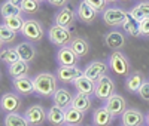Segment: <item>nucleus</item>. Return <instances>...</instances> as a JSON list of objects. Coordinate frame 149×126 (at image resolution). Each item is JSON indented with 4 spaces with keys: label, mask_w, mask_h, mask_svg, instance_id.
I'll list each match as a JSON object with an SVG mask.
<instances>
[{
    "label": "nucleus",
    "mask_w": 149,
    "mask_h": 126,
    "mask_svg": "<svg viewBox=\"0 0 149 126\" xmlns=\"http://www.w3.org/2000/svg\"><path fill=\"white\" fill-rule=\"evenodd\" d=\"M34 82V91L39 96H54L57 91V76L52 73H39L33 79Z\"/></svg>",
    "instance_id": "obj_1"
},
{
    "label": "nucleus",
    "mask_w": 149,
    "mask_h": 126,
    "mask_svg": "<svg viewBox=\"0 0 149 126\" xmlns=\"http://www.w3.org/2000/svg\"><path fill=\"white\" fill-rule=\"evenodd\" d=\"M109 67L118 76H130V62L121 50H113V54L109 56Z\"/></svg>",
    "instance_id": "obj_2"
},
{
    "label": "nucleus",
    "mask_w": 149,
    "mask_h": 126,
    "mask_svg": "<svg viewBox=\"0 0 149 126\" xmlns=\"http://www.w3.org/2000/svg\"><path fill=\"white\" fill-rule=\"evenodd\" d=\"M48 37H49V42L55 46L60 48H64L69 46V43L72 42V34L69 31V28H64L61 25H52L48 31Z\"/></svg>",
    "instance_id": "obj_3"
},
{
    "label": "nucleus",
    "mask_w": 149,
    "mask_h": 126,
    "mask_svg": "<svg viewBox=\"0 0 149 126\" xmlns=\"http://www.w3.org/2000/svg\"><path fill=\"white\" fill-rule=\"evenodd\" d=\"M21 34L30 42H40L43 37V28L39 21L36 19H26Z\"/></svg>",
    "instance_id": "obj_4"
},
{
    "label": "nucleus",
    "mask_w": 149,
    "mask_h": 126,
    "mask_svg": "<svg viewBox=\"0 0 149 126\" xmlns=\"http://www.w3.org/2000/svg\"><path fill=\"white\" fill-rule=\"evenodd\" d=\"M113 91H115V83H113V80H112L109 76H103L98 82H95L94 95L98 99H102V101L109 99L112 95H113Z\"/></svg>",
    "instance_id": "obj_5"
},
{
    "label": "nucleus",
    "mask_w": 149,
    "mask_h": 126,
    "mask_svg": "<svg viewBox=\"0 0 149 126\" xmlns=\"http://www.w3.org/2000/svg\"><path fill=\"white\" fill-rule=\"evenodd\" d=\"M128 14L121 8H107L103 14V21L110 25V27H118V25H124L127 21Z\"/></svg>",
    "instance_id": "obj_6"
},
{
    "label": "nucleus",
    "mask_w": 149,
    "mask_h": 126,
    "mask_svg": "<svg viewBox=\"0 0 149 126\" xmlns=\"http://www.w3.org/2000/svg\"><path fill=\"white\" fill-rule=\"evenodd\" d=\"M24 117L27 119V122L30 123V126H40L46 117H48V113L45 111V108L39 104L36 105H31L26 110V113H24Z\"/></svg>",
    "instance_id": "obj_7"
},
{
    "label": "nucleus",
    "mask_w": 149,
    "mask_h": 126,
    "mask_svg": "<svg viewBox=\"0 0 149 126\" xmlns=\"http://www.w3.org/2000/svg\"><path fill=\"white\" fill-rule=\"evenodd\" d=\"M107 73V65L102 61H94V62H90L88 65L85 67L84 70V76L88 77L90 80H93L94 83L98 82L103 76H106Z\"/></svg>",
    "instance_id": "obj_8"
},
{
    "label": "nucleus",
    "mask_w": 149,
    "mask_h": 126,
    "mask_svg": "<svg viewBox=\"0 0 149 126\" xmlns=\"http://www.w3.org/2000/svg\"><path fill=\"white\" fill-rule=\"evenodd\" d=\"M104 107L109 110V113L113 117H118V116H122L127 110V103L121 95H112L109 99L104 101Z\"/></svg>",
    "instance_id": "obj_9"
},
{
    "label": "nucleus",
    "mask_w": 149,
    "mask_h": 126,
    "mask_svg": "<svg viewBox=\"0 0 149 126\" xmlns=\"http://www.w3.org/2000/svg\"><path fill=\"white\" fill-rule=\"evenodd\" d=\"M57 61H58L60 67H78L79 58L76 56V54H74L69 46H64V48L58 49Z\"/></svg>",
    "instance_id": "obj_10"
},
{
    "label": "nucleus",
    "mask_w": 149,
    "mask_h": 126,
    "mask_svg": "<svg viewBox=\"0 0 149 126\" xmlns=\"http://www.w3.org/2000/svg\"><path fill=\"white\" fill-rule=\"evenodd\" d=\"M55 76L63 83H73L81 76H84V71L79 70L78 67H58Z\"/></svg>",
    "instance_id": "obj_11"
},
{
    "label": "nucleus",
    "mask_w": 149,
    "mask_h": 126,
    "mask_svg": "<svg viewBox=\"0 0 149 126\" xmlns=\"http://www.w3.org/2000/svg\"><path fill=\"white\" fill-rule=\"evenodd\" d=\"M121 120L122 126H142L143 122H146V116H143L136 108H127L125 113L121 116Z\"/></svg>",
    "instance_id": "obj_12"
},
{
    "label": "nucleus",
    "mask_w": 149,
    "mask_h": 126,
    "mask_svg": "<svg viewBox=\"0 0 149 126\" xmlns=\"http://www.w3.org/2000/svg\"><path fill=\"white\" fill-rule=\"evenodd\" d=\"M0 105H2V110L6 113H18L19 105H21V99L17 94H3L2 99H0Z\"/></svg>",
    "instance_id": "obj_13"
},
{
    "label": "nucleus",
    "mask_w": 149,
    "mask_h": 126,
    "mask_svg": "<svg viewBox=\"0 0 149 126\" xmlns=\"http://www.w3.org/2000/svg\"><path fill=\"white\" fill-rule=\"evenodd\" d=\"M104 45L113 50H119L121 48L125 46V36L116 30L109 31L104 34Z\"/></svg>",
    "instance_id": "obj_14"
},
{
    "label": "nucleus",
    "mask_w": 149,
    "mask_h": 126,
    "mask_svg": "<svg viewBox=\"0 0 149 126\" xmlns=\"http://www.w3.org/2000/svg\"><path fill=\"white\" fill-rule=\"evenodd\" d=\"M93 123L94 126H110L113 123V116L109 113V110L103 105L94 110L93 113Z\"/></svg>",
    "instance_id": "obj_15"
},
{
    "label": "nucleus",
    "mask_w": 149,
    "mask_h": 126,
    "mask_svg": "<svg viewBox=\"0 0 149 126\" xmlns=\"http://www.w3.org/2000/svg\"><path fill=\"white\" fill-rule=\"evenodd\" d=\"M145 76L142 74V71H133L130 73V76L127 77L125 80V89L131 94H136V92H139V89L142 87V85L145 83Z\"/></svg>",
    "instance_id": "obj_16"
},
{
    "label": "nucleus",
    "mask_w": 149,
    "mask_h": 126,
    "mask_svg": "<svg viewBox=\"0 0 149 126\" xmlns=\"http://www.w3.org/2000/svg\"><path fill=\"white\" fill-rule=\"evenodd\" d=\"M12 85H14V89L19 95H31V94H36V91H34V82L31 79H29V77L14 79Z\"/></svg>",
    "instance_id": "obj_17"
},
{
    "label": "nucleus",
    "mask_w": 149,
    "mask_h": 126,
    "mask_svg": "<svg viewBox=\"0 0 149 126\" xmlns=\"http://www.w3.org/2000/svg\"><path fill=\"white\" fill-rule=\"evenodd\" d=\"M52 98H54V105H57L60 108H64V110L72 105V101H73V95L66 89V87L57 89Z\"/></svg>",
    "instance_id": "obj_18"
},
{
    "label": "nucleus",
    "mask_w": 149,
    "mask_h": 126,
    "mask_svg": "<svg viewBox=\"0 0 149 126\" xmlns=\"http://www.w3.org/2000/svg\"><path fill=\"white\" fill-rule=\"evenodd\" d=\"M78 18L85 24H91L97 18V10L93 9L88 3H85L82 0V2L79 3V6H78Z\"/></svg>",
    "instance_id": "obj_19"
},
{
    "label": "nucleus",
    "mask_w": 149,
    "mask_h": 126,
    "mask_svg": "<svg viewBox=\"0 0 149 126\" xmlns=\"http://www.w3.org/2000/svg\"><path fill=\"white\" fill-rule=\"evenodd\" d=\"M46 119L52 126H64L66 125V111H64V108L52 105L48 110V117Z\"/></svg>",
    "instance_id": "obj_20"
},
{
    "label": "nucleus",
    "mask_w": 149,
    "mask_h": 126,
    "mask_svg": "<svg viewBox=\"0 0 149 126\" xmlns=\"http://www.w3.org/2000/svg\"><path fill=\"white\" fill-rule=\"evenodd\" d=\"M74 18H76V17H74V12L69 6H66V8H63L57 14L55 24L57 25H61V27H64V28H69V27H72V25H73Z\"/></svg>",
    "instance_id": "obj_21"
},
{
    "label": "nucleus",
    "mask_w": 149,
    "mask_h": 126,
    "mask_svg": "<svg viewBox=\"0 0 149 126\" xmlns=\"http://www.w3.org/2000/svg\"><path fill=\"white\" fill-rule=\"evenodd\" d=\"M17 52L19 54V58L26 62H31L36 55H37V50L36 48L30 43V42H22V43H18V46L15 48Z\"/></svg>",
    "instance_id": "obj_22"
},
{
    "label": "nucleus",
    "mask_w": 149,
    "mask_h": 126,
    "mask_svg": "<svg viewBox=\"0 0 149 126\" xmlns=\"http://www.w3.org/2000/svg\"><path fill=\"white\" fill-rule=\"evenodd\" d=\"M8 74L14 79H19V77H27L29 74V62L19 59L18 62L8 65Z\"/></svg>",
    "instance_id": "obj_23"
},
{
    "label": "nucleus",
    "mask_w": 149,
    "mask_h": 126,
    "mask_svg": "<svg viewBox=\"0 0 149 126\" xmlns=\"http://www.w3.org/2000/svg\"><path fill=\"white\" fill-rule=\"evenodd\" d=\"M69 48L76 54L78 58L86 56L90 54V45L85 39H82V37H74V39H72V42L69 43Z\"/></svg>",
    "instance_id": "obj_24"
},
{
    "label": "nucleus",
    "mask_w": 149,
    "mask_h": 126,
    "mask_svg": "<svg viewBox=\"0 0 149 126\" xmlns=\"http://www.w3.org/2000/svg\"><path fill=\"white\" fill-rule=\"evenodd\" d=\"M73 85L76 87L78 94H84V95H91L94 94V89H95V83L90 80L88 77H85V76H81L79 79H76L73 82Z\"/></svg>",
    "instance_id": "obj_25"
},
{
    "label": "nucleus",
    "mask_w": 149,
    "mask_h": 126,
    "mask_svg": "<svg viewBox=\"0 0 149 126\" xmlns=\"http://www.w3.org/2000/svg\"><path fill=\"white\" fill-rule=\"evenodd\" d=\"M130 17L136 22H140V21L149 18V2H140L137 6H134L130 10Z\"/></svg>",
    "instance_id": "obj_26"
},
{
    "label": "nucleus",
    "mask_w": 149,
    "mask_h": 126,
    "mask_svg": "<svg viewBox=\"0 0 149 126\" xmlns=\"http://www.w3.org/2000/svg\"><path fill=\"white\" fill-rule=\"evenodd\" d=\"M72 107H74L76 110L82 111L84 114H85V113H86V111H90V108H91V98H90V95L76 94V95L73 96Z\"/></svg>",
    "instance_id": "obj_27"
},
{
    "label": "nucleus",
    "mask_w": 149,
    "mask_h": 126,
    "mask_svg": "<svg viewBox=\"0 0 149 126\" xmlns=\"http://www.w3.org/2000/svg\"><path fill=\"white\" fill-rule=\"evenodd\" d=\"M5 126H30V123L27 122V119L21 116L19 113H8L3 120Z\"/></svg>",
    "instance_id": "obj_28"
},
{
    "label": "nucleus",
    "mask_w": 149,
    "mask_h": 126,
    "mask_svg": "<svg viewBox=\"0 0 149 126\" xmlns=\"http://www.w3.org/2000/svg\"><path fill=\"white\" fill-rule=\"evenodd\" d=\"M66 123L67 125H79L84 120V113L76 110L74 107H67L66 110Z\"/></svg>",
    "instance_id": "obj_29"
},
{
    "label": "nucleus",
    "mask_w": 149,
    "mask_h": 126,
    "mask_svg": "<svg viewBox=\"0 0 149 126\" xmlns=\"http://www.w3.org/2000/svg\"><path fill=\"white\" fill-rule=\"evenodd\" d=\"M24 21L21 15L18 17H10V18H6L5 19V25L8 28H10L12 31H15V33H21L22 31V27H24Z\"/></svg>",
    "instance_id": "obj_30"
},
{
    "label": "nucleus",
    "mask_w": 149,
    "mask_h": 126,
    "mask_svg": "<svg viewBox=\"0 0 149 126\" xmlns=\"http://www.w3.org/2000/svg\"><path fill=\"white\" fill-rule=\"evenodd\" d=\"M0 14H2L3 19H6V18H10V17L21 15V9H18L17 6H14L9 2H5V3H2V6H0Z\"/></svg>",
    "instance_id": "obj_31"
},
{
    "label": "nucleus",
    "mask_w": 149,
    "mask_h": 126,
    "mask_svg": "<svg viewBox=\"0 0 149 126\" xmlns=\"http://www.w3.org/2000/svg\"><path fill=\"white\" fill-rule=\"evenodd\" d=\"M0 58H2V61L8 65L14 64V62H18L21 59L19 54L17 52V49H3L2 54H0Z\"/></svg>",
    "instance_id": "obj_32"
},
{
    "label": "nucleus",
    "mask_w": 149,
    "mask_h": 126,
    "mask_svg": "<svg viewBox=\"0 0 149 126\" xmlns=\"http://www.w3.org/2000/svg\"><path fill=\"white\" fill-rule=\"evenodd\" d=\"M15 39H17V33L12 31L10 28H8L3 24L0 27V42H2V45H9L12 42H15Z\"/></svg>",
    "instance_id": "obj_33"
},
{
    "label": "nucleus",
    "mask_w": 149,
    "mask_h": 126,
    "mask_svg": "<svg viewBox=\"0 0 149 126\" xmlns=\"http://www.w3.org/2000/svg\"><path fill=\"white\" fill-rule=\"evenodd\" d=\"M124 30H125V33H128L130 36H133V37H139L140 36V31H139V22H136L131 17H130V14H128V18H127V21L124 22Z\"/></svg>",
    "instance_id": "obj_34"
},
{
    "label": "nucleus",
    "mask_w": 149,
    "mask_h": 126,
    "mask_svg": "<svg viewBox=\"0 0 149 126\" xmlns=\"http://www.w3.org/2000/svg\"><path fill=\"white\" fill-rule=\"evenodd\" d=\"M39 8L40 2H37V0H24L22 3V12H26V14H36Z\"/></svg>",
    "instance_id": "obj_35"
},
{
    "label": "nucleus",
    "mask_w": 149,
    "mask_h": 126,
    "mask_svg": "<svg viewBox=\"0 0 149 126\" xmlns=\"http://www.w3.org/2000/svg\"><path fill=\"white\" fill-rule=\"evenodd\" d=\"M85 3H88L93 9H95L97 12L100 10H106V0H84Z\"/></svg>",
    "instance_id": "obj_36"
},
{
    "label": "nucleus",
    "mask_w": 149,
    "mask_h": 126,
    "mask_svg": "<svg viewBox=\"0 0 149 126\" xmlns=\"http://www.w3.org/2000/svg\"><path fill=\"white\" fill-rule=\"evenodd\" d=\"M139 96L143 99V101H148L149 103V80H145V83L142 85V87L139 89Z\"/></svg>",
    "instance_id": "obj_37"
},
{
    "label": "nucleus",
    "mask_w": 149,
    "mask_h": 126,
    "mask_svg": "<svg viewBox=\"0 0 149 126\" xmlns=\"http://www.w3.org/2000/svg\"><path fill=\"white\" fill-rule=\"evenodd\" d=\"M139 31H140V36H148L149 37V18L139 22Z\"/></svg>",
    "instance_id": "obj_38"
},
{
    "label": "nucleus",
    "mask_w": 149,
    "mask_h": 126,
    "mask_svg": "<svg viewBox=\"0 0 149 126\" xmlns=\"http://www.w3.org/2000/svg\"><path fill=\"white\" fill-rule=\"evenodd\" d=\"M69 2H70V0H48L49 5H52V6H55V8H61V9L66 8Z\"/></svg>",
    "instance_id": "obj_39"
},
{
    "label": "nucleus",
    "mask_w": 149,
    "mask_h": 126,
    "mask_svg": "<svg viewBox=\"0 0 149 126\" xmlns=\"http://www.w3.org/2000/svg\"><path fill=\"white\" fill-rule=\"evenodd\" d=\"M9 3H12L14 6H17L18 9H21L22 10V3H24V0H8Z\"/></svg>",
    "instance_id": "obj_40"
},
{
    "label": "nucleus",
    "mask_w": 149,
    "mask_h": 126,
    "mask_svg": "<svg viewBox=\"0 0 149 126\" xmlns=\"http://www.w3.org/2000/svg\"><path fill=\"white\" fill-rule=\"evenodd\" d=\"M146 123H148V126H149V113L146 114Z\"/></svg>",
    "instance_id": "obj_41"
},
{
    "label": "nucleus",
    "mask_w": 149,
    "mask_h": 126,
    "mask_svg": "<svg viewBox=\"0 0 149 126\" xmlns=\"http://www.w3.org/2000/svg\"><path fill=\"white\" fill-rule=\"evenodd\" d=\"M64 126H78V125H67V123H66Z\"/></svg>",
    "instance_id": "obj_42"
},
{
    "label": "nucleus",
    "mask_w": 149,
    "mask_h": 126,
    "mask_svg": "<svg viewBox=\"0 0 149 126\" xmlns=\"http://www.w3.org/2000/svg\"><path fill=\"white\" fill-rule=\"evenodd\" d=\"M106 2H118V0H106Z\"/></svg>",
    "instance_id": "obj_43"
},
{
    "label": "nucleus",
    "mask_w": 149,
    "mask_h": 126,
    "mask_svg": "<svg viewBox=\"0 0 149 126\" xmlns=\"http://www.w3.org/2000/svg\"><path fill=\"white\" fill-rule=\"evenodd\" d=\"M140 2H146V0H140Z\"/></svg>",
    "instance_id": "obj_44"
},
{
    "label": "nucleus",
    "mask_w": 149,
    "mask_h": 126,
    "mask_svg": "<svg viewBox=\"0 0 149 126\" xmlns=\"http://www.w3.org/2000/svg\"><path fill=\"white\" fill-rule=\"evenodd\" d=\"M37 2H42V0H37Z\"/></svg>",
    "instance_id": "obj_45"
},
{
    "label": "nucleus",
    "mask_w": 149,
    "mask_h": 126,
    "mask_svg": "<svg viewBox=\"0 0 149 126\" xmlns=\"http://www.w3.org/2000/svg\"><path fill=\"white\" fill-rule=\"evenodd\" d=\"M88 126H90V125H88Z\"/></svg>",
    "instance_id": "obj_46"
}]
</instances>
